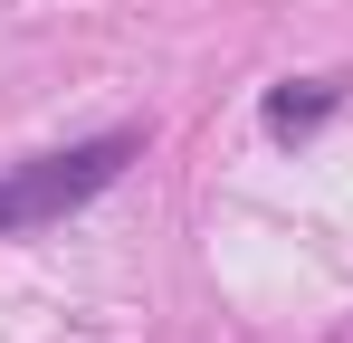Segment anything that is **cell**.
<instances>
[{"label":"cell","mask_w":353,"mask_h":343,"mask_svg":"<svg viewBox=\"0 0 353 343\" xmlns=\"http://www.w3.org/2000/svg\"><path fill=\"white\" fill-rule=\"evenodd\" d=\"M143 153V134L115 124V134H96V143H67V153H39V163H10L0 172V238L10 229H48L67 210H86L105 181H124V163Z\"/></svg>","instance_id":"cell-1"},{"label":"cell","mask_w":353,"mask_h":343,"mask_svg":"<svg viewBox=\"0 0 353 343\" xmlns=\"http://www.w3.org/2000/svg\"><path fill=\"white\" fill-rule=\"evenodd\" d=\"M334 96H344V86H277V96H268V134H315V124L334 114Z\"/></svg>","instance_id":"cell-2"}]
</instances>
